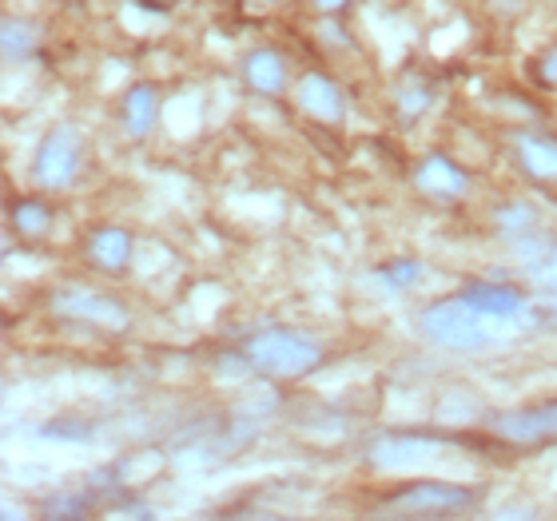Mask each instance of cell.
I'll list each match as a JSON object with an SVG mask.
<instances>
[{"label": "cell", "mask_w": 557, "mask_h": 521, "mask_svg": "<svg viewBox=\"0 0 557 521\" xmlns=\"http://www.w3.org/2000/svg\"><path fill=\"white\" fill-rule=\"evenodd\" d=\"M84 163V136L72 124H57L40 136L33 151V184L45 191H64L76 184Z\"/></svg>", "instance_id": "277c9868"}, {"label": "cell", "mask_w": 557, "mask_h": 521, "mask_svg": "<svg viewBox=\"0 0 557 521\" xmlns=\"http://www.w3.org/2000/svg\"><path fill=\"white\" fill-rule=\"evenodd\" d=\"M295 100L307 116L323 120V124H335L347 112V96H343L335 76H326V72H302L295 84Z\"/></svg>", "instance_id": "9c48e42d"}, {"label": "cell", "mask_w": 557, "mask_h": 521, "mask_svg": "<svg viewBox=\"0 0 557 521\" xmlns=\"http://www.w3.org/2000/svg\"><path fill=\"white\" fill-rule=\"evenodd\" d=\"M494 434L513 446H534V442L557 438V398L534 406H518V410H502L494 414Z\"/></svg>", "instance_id": "ba28073f"}, {"label": "cell", "mask_w": 557, "mask_h": 521, "mask_svg": "<svg viewBox=\"0 0 557 521\" xmlns=\"http://www.w3.org/2000/svg\"><path fill=\"white\" fill-rule=\"evenodd\" d=\"M9 223H12V232L21 235V239H45V235L52 232V208H48L45 199H36V196L12 199V203H9Z\"/></svg>", "instance_id": "9a60e30c"}, {"label": "cell", "mask_w": 557, "mask_h": 521, "mask_svg": "<svg viewBox=\"0 0 557 521\" xmlns=\"http://www.w3.org/2000/svg\"><path fill=\"white\" fill-rule=\"evenodd\" d=\"M247 362L268 379H302L323 362V343L295 326H263L244 338Z\"/></svg>", "instance_id": "7a4b0ae2"}, {"label": "cell", "mask_w": 557, "mask_h": 521, "mask_svg": "<svg viewBox=\"0 0 557 521\" xmlns=\"http://www.w3.org/2000/svg\"><path fill=\"white\" fill-rule=\"evenodd\" d=\"M525 275L534 278V283H542V287L557 290V239L546 247V256H542V259H534V263L525 266Z\"/></svg>", "instance_id": "7402d4cb"}, {"label": "cell", "mask_w": 557, "mask_h": 521, "mask_svg": "<svg viewBox=\"0 0 557 521\" xmlns=\"http://www.w3.org/2000/svg\"><path fill=\"white\" fill-rule=\"evenodd\" d=\"M494 227H498L506 239H522V235L542 227V211H537L530 199H506V203L494 208Z\"/></svg>", "instance_id": "2e32d148"}, {"label": "cell", "mask_w": 557, "mask_h": 521, "mask_svg": "<svg viewBox=\"0 0 557 521\" xmlns=\"http://www.w3.org/2000/svg\"><path fill=\"white\" fill-rule=\"evenodd\" d=\"M112 518H151L148 506H116V510H108Z\"/></svg>", "instance_id": "cb8c5ba5"}, {"label": "cell", "mask_w": 557, "mask_h": 521, "mask_svg": "<svg viewBox=\"0 0 557 521\" xmlns=\"http://www.w3.org/2000/svg\"><path fill=\"white\" fill-rule=\"evenodd\" d=\"M92 494H57L52 501H45V518H88L92 513Z\"/></svg>", "instance_id": "d6986e66"}, {"label": "cell", "mask_w": 557, "mask_h": 521, "mask_svg": "<svg viewBox=\"0 0 557 521\" xmlns=\"http://www.w3.org/2000/svg\"><path fill=\"white\" fill-rule=\"evenodd\" d=\"M84 256L88 263L100 266V271H128L132 256H136V239H132L128 227H116V223H100L84 235Z\"/></svg>", "instance_id": "8fae6325"}, {"label": "cell", "mask_w": 557, "mask_h": 521, "mask_svg": "<svg viewBox=\"0 0 557 521\" xmlns=\"http://www.w3.org/2000/svg\"><path fill=\"white\" fill-rule=\"evenodd\" d=\"M40 45V33H36L33 21H24V16H4L0 24V48H4V60L9 64H21L28 60Z\"/></svg>", "instance_id": "e0dca14e"}, {"label": "cell", "mask_w": 557, "mask_h": 521, "mask_svg": "<svg viewBox=\"0 0 557 521\" xmlns=\"http://www.w3.org/2000/svg\"><path fill=\"white\" fill-rule=\"evenodd\" d=\"M156 120H160V88L148 80L132 84L124 100H120V128L139 139L156 128Z\"/></svg>", "instance_id": "4fadbf2b"}, {"label": "cell", "mask_w": 557, "mask_h": 521, "mask_svg": "<svg viewBox=\"0 0 557 521\" xmlns=\"http://www.w3.org/2000/svg\"><path fill=\"white\" fill-rule=\"evenodd\" d=\"M534 76H537V84H542V88L557 92V48H546V52L534 60Z\"/></svg>", "instance_id": "603a6c76"}, {"label": "cell", "mask_w": 557, "mask_h": 521, "mask_svg": "<svg viewBox=\"0 0 557 521\" xmlns=\"http://www.w3.org/2000/svg\"><path fill=\"white\" fill-rule=\"evenodd\" d=\"M510 148H513L518 168H522L530 179H537V184H557V136L525 128V132H513Z\"/></svg>", "instance_id": "30bf717a"}, {"label": "cell", "mask_w": 557, "mask_h": 521, "mask_svg": "<svg viewBox=\"0 0 557 521\" xmlns=\"http://www.w3.org/2000/svg\"><path fill=\"white\" fill-rule=\"evenodd\" d=\"M458 295L478 314H486L490 323H522L525 314H530V299L518 287L502 283V278H470V283L458 287Z\"/></svg>", "instance_id": "52a82bcc"}, {"label": "cell", "mask_w": 557, "mask_h": 521, "mask_svg": "<svg viewBox=\"0 0 557 521\" xmlns=\"http://www.w3.org/2000/svg\"><path fill=\"white\" fill-rule=\"evenodd\" d=\"M426 108H430V92L422 84H403L398 88V120L403 124H414L418 116H426Z\"/></svg>", "instance_id": "ffe728a7"}, {"label": "cell", "mask_w": 557, "mask_h": 521, "mask_svg": "<svg viewBox=\"0 0 557 521\" xmlns=\"http://www.w3.org/2000/svg\"><path fill=\"white\" fill-rule=\"evenodd\" d=\"M454 438L450 434H426V430H395V434H383V438L371 442V458L374 470H407V466H422L430 458H438L442 450H450Z\"/></svg>", "instance_id": "5b68a950"}, {"label": "cell", "mask_w": 557, "mask_h": 521, "mask_svg": "<svg viewBox=\"0 0 557 521\" xmlns=\"http://www.w3.org/2000/svg\"><path fill=\"white\" fill-rule=\"evenodd\" d=\"M40 438L48 442H88L92 438V426L88 422H69V418H60V422H48L40 430Z\"/></svg>", "instance_id": "44dd1931"}, {"label": "cell", "mask_w": 557, "mask_h": 521, "mask_svg": "<svg viewBox=\"0 0 557 521\" xmlns=\"http://www.w3.org/2000/svg\"><path fill=\"white\" fill-rule=\"evenodd\" d=\"M244 80L251 92L278 96L287 88V60L278 57V48H256L244 60Z\"/></svg>", "instance_id": "5bb4252c"}, {"label": "cell", "mask_w": 557, "mask_h": 521, "mask_svg": "<svg viewBox=\"0 0 557 521\" xmlns=\"http://www.w3.org/2000/svg\"><path fill=\"white\" fill-rule=\"evenodd\" d=\"M474 501H478L474 486L438 482V477H418V482L391 489L379 501V513H395V518H450V513L470 510Z\"/></svg>", "instance_id": "3957f363"}, {"label": "cell", "mask_w": 557, "mask_h": 521, "mask_svg": "<svg viewBox=\"0 0 557 521\" xmlns=\"http://www.w3.org/2000/svg\"><path fill=\"white\" fill-rule=\"evenodd\" d=\"M418 335L434 343L438 350H454V355H482L498 343L494 326L486 314H478L462 295H446L434 299L418 311Z\"/></svg>", "instance_id": "6da1fadb"}, {"label": "cell", "mask_w": 557, "mask_h": 521, "mask_svg": "<svg viewBox=\"0 0 557 521\" xmlns=\"http://www.w3.org/2000/svg\"><path fill=\"white\" fill-rule=\"evenodd\" d=\"M311 4H314L319 12H343V9L350 4V0H311Z\"/></svg>", "instance_id": "d4e9b609"}, {"label": "cell", "mask_w": 557, "mask_h": 521, "mask_svg": "<svg viewBox=\"0 0 557 521\" xmlns=\"http://www.w3.org/2000/svg\"><path fill=\"white\" fill-rule=\"evenodd\" d=\"M422 271L426 266L418 263V259H386V263L374 266V278H379V287H386L391 295H407L422 283Z\"/></svg>", "instance_id": "ac0fdd59"}, {"label": "cell", "mask_w": 557, "mask_h": 521, "mask_svg": "<svg viewBox=\"0 0 557 521\" xmlns=\"http://www.w3.org/2000/svg\"><path fill=\"white\" fill-rule=\"evenodd\" d=\"M52 311L64 314V319H76V323H92L104 326V331H124L132 323L128 302L108 295V290H84V287H60L52 290Z\"/></svg>", "instance_id": "8992f818"}, {"label": "cell", "mask_w": 557, "mask_h": 521, "mask_svg": "<svg viewBox=\"0 0 557 521\" xmlns=\"http://www.w3.org/2000/svg\"><path fill=\"white\" fill-rule=\"evenodd\" d=\"M414 187L418 191H426V196H434V199H458V196H466L470 175H466L450 156L434 151V156H426V160H418Z\"/></svg>", "instance_id": "7c38bea8"}]
</instances>
